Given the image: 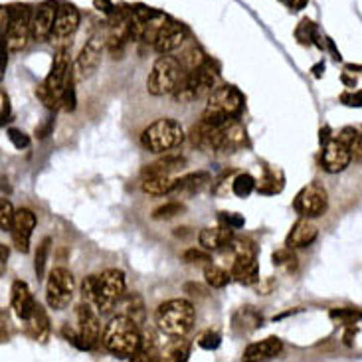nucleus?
Wrapping results in <instances>:
<instances>
[{
    "instance_id": "412c9836",
    "label": "nucleus",
    "mask_w": 362,
    "mask_h": 362,
    "mask_svg": "<svg viewBox=\"0 0 362 362\" xmlns=\"http://www.w3.org/2000/svg\"><path fill=\"white\" fill-rule=\"evenodd\" d=\"M232 226L222 224V226H210V228H204L200 234H198V242L200 245L208 250V252H216L220 247H224L226 244L232 242Z\"/></svg>"
},
{
    "instance_id": "a878e982",
    "label": "nucleus",
    "mask_w": 362,
    "mask_h": 362,
    "mask_svg": "<svg viewBox=\"0 0 362 362\" xmlns=\"http://www.w3.org/2000/svg\"><path fill=\"white\" fill-rule=\"evenodd\" d=\"M160 351H158V334L153 331V329H143V334H141V344H139V351L133 356V361L141 362H151L157 361V356H160Z\"/></svg>"
},
{
    "instance_id": "6ab92c4d",
    "label": "nucleus",
    "mask_w": 362,
    "mask_h": 362,
    "mask_svg": "<svg viewBox=\"0 0 362 362\" xmlns=\"http://www.w3.org/2000/svg\"><path fill=\"white\" fill-rule=\"evenodd\" d=\"M79 10L74 4H58V12H56V22H54V32L52 36L54 38H68L71 36L79 26Z\"/></svg>"
},
{
    "instance_id": "58836bf2",
    "label": "nucleus",
    "mask_w": 362,
    "mask_h": 362,
    "mask_svg": "<svg viewBox=\"0 0 362 362\" xmlns=\"http://www.w3.org/2000/svg\"><path fill=\"white\" fill-rule=\"evenodd\" d=\"M351 148V155L354 160L362 163V133H351V131H344V137H341Z\"/></svg>"
},
{
    "instance_id": "c03bdc74",
    "label": "nucleus",
    "mask_w": 362,
    "mask_h": 362,
    "mask_svg": "<svg viewBox=\"0 0 362 362\" xmlns=\"http://www.w3.org/2000/svg\"><path fill=\"white\" fill-rule=\"evenodd\" d=\"M295 262H297V259H295L291 247H284V250H277V252H274L275 265H285L287 269H291V267H295Z\"/></svg>"
},
{
    "instance_id": "b1692460",
    "label": "nucleus",
    "mask_w": 362,
    "mask_h": 362,
    "mask_svg": "<svg viewBox=\"0 0 362 362\" xmlns=\"http://www.w3.org/2000/svg\"><path fill=\"white\" fill-rule=\"evenodd\" d=\"M284 343L277 337H267L259 343L250 344L244 351V361H269L281 353Z\"/></svg>"
},
{
    "instance_id": "9d476101",
    "label": "nucleus",
    "mask_w": 362,
    "mask_h": 362,
    "mask_svg": "<svg viewBox=\"0 0 362 362\" xmlns=\"http://www.w3.org/2000/svg\"><path fill=\"white\" fill-rule=\"evenodd\" d=\"M107 48V34H93L91 38L86 42V46L79 52L78 59H76V78L78 79H88L95 74V69L99 68L101 59H103V52Z\"/></svg>"
},
{
    "instance_id": "dca6fc26",
    "label": "nucleus",
    "mask_w": 362,
    "mask_h": 362,
    "mask_svg": "<svg viewBox=\"0 0 362 362\" xmlns=\"http://www.w3.org/2000/svg\"><path fill=\"white\" fill-rule=\"evenodd\" d=\"M56 12H58L56 2H42L32 10V38L42 42V40L52 36L54 22H56Z\"/></svg>"
},
{
    "instance_id": "ddd939ff",
    "label": "nucleus",
    "mask_w": 362,
    "mask_h": 362,
    "mask_svg": "<svg viewBox=\"0 0 362 362\" xmlns=\"http://www.w3.org/2000/svg\"><path fill=\"white\" fill-rule=\"evenodd\" d=\"M353 155H351V148L344 143L343 139H329L325 143L323 155H321V165L327 173L337 175V173H343L344 168L351 165Z\"/></svg>"
},
{
    "instance_id": "09e8293b",
    "label": "nucleus",
    "mask_w": 362,
    "mask_h": 362,
    "mask_svg": "<svg viewBox=\"0 0 362 362\" xmlns=\"http://www.w3.org/2000/svg\"><path fill=\"white\" fill-rule=\"evenodd\" d=\"M93 6L99 10V12H103V14H107V16H111L115 10H117V6L111 2V0H93Z\"/></svg>"
},
{
    "instance_id": "a18cd8bd",
    "label": "nucleus",
    "mask_w": 362,
    "mask_h": 362,
    "mask_svg": "<svg viewBox=\"0 0 362 362\" xmlns=\"http://www.w3.org/2000/svg\"><path fill=\"white\" fill-rule=\"evenodd\" d=\"M198 346H202L206 351H214V349L220 346V334L212 333V331L200 334V337H198Z\"/></svg>"
},
{
    "instance_id": "4c0bfd02",
    "label": "nucleus",
    "mask_w": 362,
    "mask_h": 362,
    "mask_svg": "<svg viewBox=\"0 0 362 362\" xmlns=\"http://www.w3.org/2000/svg\"><path fill=\"white\" fill-rule=\"evenodd\" d=\"M36 98H38L46 107L52 109V111H56V109L62 107V99H59L54 91H49L46 83H40L38 88H36Z\"/></svg>"
},
{
    "instance_id": "f3484780",
    "label": "nucleus",
    "mask_w": 362,
    "mask_h": 362,
    "mask_svg": "<svg viewBox=\"0 0 362 362\" xmlns=\"http://www.w3.org/2000/svg\"><path fill=\"white\" fill-rule=\"evenodd\" d=\"M186 36H188V30L182 24L168 20L167 24H165V28L160 30L157 42H155V49L160 56L163 54H173V52L182 48V44L186 42Z\"/></svg>"
},
{
    "instance_id": "e433bc0d",
    "label": "nucleus",
    "mask_w": 362,
    "mask_h": 362,
    "mask_svg": "<svg viewBox=\"0 0 362 362\" xmlns=\"http://www.w3.org/2000/svg\"><path fill=\"white\" fill-rule=\"evenodd\" d=\"M182 212H185V204H180L178 200H173V202L158 206L157 210L153 212V218L155 220H170V218L182 214Z\"/></svg>"
},
{
    "instance_id": "7ed1b4c3",
    "label": "nucleus",
    "mask_w": 362,
    "mask_h": 362,
    "mask_svg": "<svg viewBox=\"0 0 362 362\" xmlns=\"http://www.w3.org/2000/svg\"><path fill=\"white\" fill-rule=\"evenodd\" d=\"M196 321L194 305L186 299H168L155 311V325L167 337H186Z\"/></svg>"
},
{
    "instance_id": "7c9ffc66",
    "label": "nucleus",
    "mask_w": 362,
    "mask_h": 362,
    "mask_svg": "<svg viewBox=\"0 0 362 362\" xmlns=\"http://www.w3.org/2000/svg\"><path fill=\"white\" fill-rule=\"evenodd\" d=\"M178 62L182 64V68H185V71H194V69H198L200 66H204L206 62V56L204 52H202V48L200 46H196V44H190L188 48H185L182 52H180V56H177Z\"/></svg>"
},
{
    "instance_id": "bb28decb",
    "label": "nucleus",
    "mask_w": 362,
    "mask_h": 362,
    "mask_svg": "<svg viewBox=\"0 0 362 362\" xmlns=\"http://www.w3.org/2000/svg\"><path fill=\"white\" fill-rule=\"evenodd\" d=\"M178 178H173L170 175L165 177H145L141 182L143 192L148 196H167L175 192Z\"/></svg>"
},
{
    "instance_id": "3c124183",
    "label": "nucleus",
    "mask_w": 362,
    "mask_h": 362,
    "mask_svg": "<svg viewBox=\"0 0 362 362\" xmlns=\"http://www.w3.org/2000/svg\"><path fill=\"white\" fill-rule=\"evenodd\" d=\"M224 222L232 228H240V226H244V218L238 214H224Z\"/></svg>"
},
{
    "instance_id": "c756f323",
    "label": "nucleus",
    "mask_w": 362,
    "mask_h": 362,
    "mask_svg": "<svg viewBox=\"0 0 362 362\" xmlns=\"http://www.w3.org/2000/svg\"><path fill=\"white\" fill-rule=\"evenodd\" d=\"M190 349H192V344L190 341H186L185 337H173V341H168L163 351V358L175 362L186 361L190 356Z\"/></svg>"
},
{
    "instance_id": "1a4fd4ad",
    "label": "nucleus",
    "mask_w": 362,
    "mask_h": 362,
    "mask_svg": "<svg viewBox=\"0 0 362 362\" xmlns=\"http://www.w3.org/2000/svg\"><path fill=\"white\" fill-rule=\"evenodd\" d=\"M8 12L10 26L8 32L2 38L10 52H20L28 46L30 38H32V8L26 4H22V6L16 4V6H8Z\"/></svg>"
},
{
    "instance_id": "cd10ccee",
    "label": "nucleus",
    "mask_w": 362,
    "mask_h": 362,
    "mask_svg": "<svg viewBox=\"0 0 362 362\" xmlns=\"http://www.w3.org/2000/svg\"><path fill=\"white\" fill-rule=\"evenodd\" d=\"M121 309L119 313L121 315H127L131 319H135L139 325H143L145 321V303H143V299H141V295L137 293H129L123 295L121 299H119V303L115 305V309Z\"/></svg>"
},
{
    "instance_id": "5701e85b",
    "label": "nucleus",
    "mask_w": 362,
    "mask_h": 362,
    "mask_svg": "<svg viewBox=\"0 0 362 362\" xmlns=\"http://www.w3.org/2000/svg\"><path fill=\"white\" fill-rule=\"evenodd\" d=\"M186 165V158L177 153H165V157H160L155 163H151L143 168V178L145 177H165V175H173L175 170L182 168Z\"/></svg>"
},
{
    "instance_id": "49530a36",
    "label": "nucleus",
    "mask_w": 362,
    "mask_h": 362,
    "mask_svg": "<svg viewBox=\"0 0 362 362\" xmlns=\"http://www.w3.org/2000/svg\"><path fill=\"white\" fill-rule=\"evenodd\" d=\"M62 107L68 109V111H74V109H76V89H74V78L69 79L68 88L64 89V93H62Z\"/></svg>"
},
{
    "instance_id": "6e6552de",
    "label": "nucleus",
    "mask_w": 362,
    "mask_h": 362,
    "mask_svg": "<svg viewBox=\"0 0 362 362\" xmlns=\"http://www.w3.org/2000/svg\"><path fill=\"white\" fill-rule=\"evenodd\" d=\"M74 293H76V279L71 272L66 267H54L46 284V301L49 309L64 311L71 303Z\"/></svg>"
},
{
    "instance_id": "393cba45",
    "label": "nucleus",
    "mask_w": 362,
    "mask_h": 362,
    "mask_svg": "<svg viewBox=\"0 0 362 362\" xmlns=\"http://www.w3.org/2000/svg\"><path fill=\"white\" fill-rule=\"evenodd\" d=\"M24 323H26V334H28L32 341L46 343V339H48L49 334V319L42 305H36L34 313L30 315V319L24 321Z\"/></svg>"
},
{
    "instance_id": "72a5a7b5",
    "label": "nucleus",
    "mask_w": 362,
    "mask_h": 362,
    "mask_svg": "<svg viewBox=\"0 0 362 362\" xmlns=\"http://www.w3.org/2000/svg\"><path fill=\"white\" fill-rule=\"evenodd\" d=\"M255 186H257L255 178L252 177V175L244 173V175H238V177L232 180V192H234L235 196H240V198H247V196L255 190Z\"/></svg>"
},
{
    "instance_id": "39448f33",
    "label": "nucleus",
    "mask_w": 362,
    "mask_h": 362,
    "mask_svg": "<svg viewBox=\"0 0 362 362\" xmlns=\"http://www.w3.org/2000/svg\"><path fill=\"white\" fill-rule=\"evenodd\" d=\"M182 141H185V129L173 117H160L153 121L141 135L143 147L155 155H165L168 151L180 147Z\"/></svg>"
},
{
    "instance_id": "a211bd4d",
    "label": "nucleus",
    "mask_w": 362,
    "mask_h": 362,
    "mask_svg": "<svg viewBox=\"0 0 362 362\" xmlns=\"http://www.w3.org/2000/svg\"><path fill=\"white\" fill-rule=\"evenodd\" d=\"M10 305L14 309V313L18 317L20 321H28L30 315L34 313L36 309V301L30 293V287L26 281H14L12 284V289H10Z\"/></svg>"
},
{
    "instance_id": "79ce46f5",
    "label": "nucleus",
    "mask_w": 362,
    "mask_h": 362,
    "mask_svg": "<svg viewBox=\"0 0 362 362\" xmlns=\"http://www.w3.org/2000/svg\"><path fill=\"white\" fill-rule=\"evenodd\" d=\"M295 38L299 40L301 44H311V40H317V28L311 20H303L299 24V28L295 30Z\"/></svg>"
},
{
    "instance_id": "37998d69",
    "label": "nucleus",
    "mask_w": 362,
    "mask_h": 362,
    "mask_svg": "<svg viewBox=\"0 0 362 362\" xmlns=\"http://www.w3.org/2000/svg\"><path fill=\"white\" fill-rule=\"evenodd\" d=\"M14 214H16V210L12 208L6 198H2V202H0V228L4 232H10L12 222H14Z\"/></svg>"
},
{
    "instance_id": "2eb2a0df",
    "label": "nucleus",
    "mask_w": 362,
    "mask_h": 362,
    "mask_svg": "<svg viewBox=\"0 0 362 362\" xmlns=\"http://www.w3.org/2000/svg\"><path fill=\"white\" fill-rule=\"evenodd\" d=\"M34 228H36V214L30 208H20V210H16L14 222H12V228H10V235H12L14 247L18 252H22V254H28L30 238H32Z\"/></svg>"
},
{
    "instance_id": "aec40b11",
    "label": "nucleus",
    "mask_w": 362,
    "mask_h": 362,
    "mask_svg": "<svg viewBox=\"0 0 362 362\" xmlns=\"http://www.w3.org/2000/svg\"><path fill=\"white\" fill-rule=\"evenodd\" d=\"M317 234H319V230H317V226L311 222V218H303V216H301V220H297L293 224V228H291V232L287 235L285 245L291 247V250L307 247V245H311L315 240H317Z\"/></svg>"
},
{
    "instance_id": "0eeeda50",
    "label": "nucleus",
    "mask_w": 362,
    "mask_h": 362,
    "mask_svg": "<svg viewBox=\"0 0 362 362\" xmlns=\"http://www.w3.org/2000/svg\"><path fill=\"white\" fill-rule=\"evenodd\" d=\"M218 83V74L210 62L200 66L194 71H185L178 88L173 93V99L177 103H192L194 99L202 98L204 93H210Z\"/></svg>"
},
{
    "instance_id": "4468645a",
    "label": "nucleus",
    "mask_w": 362,
    "mask_h": 362,
    "mask_svg": "<svg viewBox=\"0 0 362 362\" xmlns=\"http://www.w3.org/2000/svg\"><path fill=\"white\" fill-rule=\"evenodd\" d=\"M76 319H78V333L81 337L83 349H93L99 341L101 334V325H99L98 313L93 311L91 303H81L76 311Z\"/></svg>"
},
{
    "instance_id": "f704fd0d",
    "label": "nucleus",
    "mask_w": 362,
    "mask_h": 362,
    "mask_svg": "<svg viewBox=\"0 0 362 362\" xmlns=\"http://www.w3.org/2000/svg\"><path fill=\"white\" fill-rule=\"evenodd\" d=\"M234 257H257V247L247 238H232L230 242Z\"/></svg>"
},
{
    "instance_id": "8fccbe9b",
    "label": "nucleus",
    "mask_w": 362,
    "mask_h": 362,
    "mask_svg": "<svg viewBox=\"0 0 362 362\" xmlns=\"http://www.w3.org/2000/svg\"><path fill=\"white\" fill-rule=\"evenodd\" d=\"M0 115L6 121L10 117V99L6 91H0Z\"/></svg>"
},
{
    "instance_id": "ea45409f",
    "label": "nucleus",
    "mask_w": 362,
    "mask_h": 362,
    "mask_svg": "<svg viewBox=\"0 0 362 362\" xmlns=\"http://www.w3.org/2000/svg\"><path fill=\"white\" fill-rule=\"evenodd\" d=\"M331 319L343 325H354L356 321H361L362 313L356 311V309H333L331 311Z\"/></svg>"
},
{
    "instance_id": "f8f14e48",
    "label": "nucleus",
    "mask_w": 362,
    "mask_h": 362,
    "mask_svg": "<svg viewBox=\"0 0 362 362\" xmlns=\"http://www.w3.org/2000/svg\"><path fill=\"white\" fill-rule=\"evenodd\" d=\"M71 78H76V76L69 69V46H64L56 52L54 62H52V69H49L48 78L44 79V83L48 86L49 91H54L62 99V93L68 88Z\"/></svg>"
},
{
    "instance_id": "c9c22d12",
    "label": "nucleus",
    "mask_w": 362,
    "mask_h": 362,
    "mask_svg": "<svg viewBox=\"0 0 362 362\" xmlns=\"http://www.w3.org/2000/svg\"><path fill=\"white\" fill-rule=\"evenodd\" d=\"M49 247H52V240H49V238H44V240L40 242L38 250H36V257H34V269H36L38 279H42V277H44V274H46V264H48Z\"/></svg>"
},
{
    "instance_id": "4be33fe9",
    "label": "nucleus",
    "mask_w": 362,
    "mask_h": 362,
    "mask_svg": "<svg viewBox=\"0 0 362 362\" xmlns=\"http://www.w3.org/2000/svg\"><path fill=\"white\" fill-rule=\"evenodd\" d=\"M232 279L242 285H255L259 281V265L257 257H234L230 269Z\"/></svg>"
},
{
    "instance_id": "a19ab883",
    "label": "nucleus",
    "mask_w": 362,
    "mask_h": 362,
    "mask_svg": "<svg viewBox=\"0 0 362 362\" xmlns=\"http://www.w3.org/2000/svg\"><path fill=\"white\" fill-rule=\"evenodd\" d=\"M182 262L186 264H194V265H208L210 264V254H208V250H196V247H190V250H186L185 254H182Z\"/></svg>"
},
{
    "instance_id": "de8ad7c7",
    "label": "nucleus",
    "mask_w": 362,
    "mask_h": 362,
    "mask_svg": "<svg viewBox=\"0 0 362 362\" xmlns=\"http://www.w3.org/2000/svg\"><path fill=\"white\" fill-rule=\"evenodd\" d=\"M8 139L10 143L16 148H26L30 145V137L26 133H22L18 129H8Z\"/></svg>"
},
{
    "instance_id": "f03ea898",
    "label": "nucleus",
    "mask_w": 362,
    "mask_h": 362,
    "mask_svg": "<svg viewBox=\"0 0 362 362\" xmlns=\"http://www.w3.org/2000/svg\"><path fill=\"white\" fill-rule=\"evenodd\" d=\"M141 325L127 315L117 313L103 329L101 344L115 356H135L141 344Z\"/></svg>"
},
{
    "instance_id": "473e14b6",
    "label": "nucleus",
    "mask_w": 362,
    "mask_h": 362,
    "mask_svg": "<svg viewBox=\"0 0 362 362\" xmlns=\"http://www.w3.org/2000/svg\"><path fill=\"white\" fill-rule=\"evenodd\" d=\"M204 279H206V284L210 285V287H214V289H222V287H226V285L230 284L232 275L228 274L226 269H222V267H218V265L208 264L204 265Z\"/></svg>"
},
{
    "instance_id": "c85d7f7f",
    "label": "nucleus",
    "mask_w": 362,
    "mask_h": 362,
    "mask_svg": "<svg viewBox=\"0 0 362 362\" xmlns=\"http://www.w3.org/2000/svg\"><path fill=\"white\" fill-rule=\"evenodd\" d=\"M208 185H210V175L208 173H192V175H186V177L178 178L175 192L185 196H192L196 192H200Z\"/></svg>"
},
{
    "instance_id": "423d86ee",
    "label": "nucleus",
    "mask_w": 362,
    "mask_h": 362,
    "mask_svg": "<svg viewBox=\"0 0 362 362\" xmlns=\"http://www.w3.org/2000/svg\"><path fill=\"white\" fill-rule=\"evenodd\" d=\"M185 76V68L175 56L163 54L160 58L153 64V69L147 78V91L155 98L163 95H173L178 88L180 79Z\"/></svg>"
},
{
    "instance_id": "603ef678",
    "label": "nucleus",
    "mask_w": 362,
    "mask_h": 362,
    "mask_svg": "<svg viewBox=\"0 0 362 362\" xmlns=\"http://www.w3.org/2000/svg\"><path fill=\"white\" fill-rule=\"evenodd\" d=\"M307 2H309V0H289V8L301 10Z\"/></svg>"
},
{
    "instance_id": "2f4dec72",
    "label": "nucleus",
    "mask_w": 362,
    "mask_h": 362,
    "mask_svg": "<svg viewBox=\"0 0 362 362\" xmlns=\"http://www.w3.org/2000/svg\"><path fill=\"white\" fill-rule=\"evenodd\" d=\"M168 22V18L163 14V12H158L155 18H151L145 22V26H143V36L141 40L143 42H147V44H153L155 46V42H157L158 34H160V30L165 28V24Z\"/></svg>"
},
{
    "instance_id": "f257e3e1",
    "label": "nucleus",
    "mask_w": 362,
    "mask_h": 362,
    "mask_svg": "<svg viewBox=\"0 0 362 362\" xmlns=\"http://www.w3.org/2000/svg\"><path fill=\"white\" fill-rule=\"evenodd\" d=\"M83 299L95 305L99 313H111L125 295V274L121 269H105L103 274L89 275L81 285Z\"/></svg>"
},
{
    "instance_id": "9b49d317",
    "label": "nucleus",
    "mask_w": 362,
    "mask_h": 362,
    "mask_svg": "<svg viewBox=\"0 0 362 362\" xmlns=\"http://www.w3.org/2000/svg\"><path fill=\"white\" fill-rule=\"evenodd\" d=\"M295 212L303 218H319L329 208V194L321 185H307L299 190L293 202Z\"/></svg>"
},
{
    "instance_id": "20e7f679",
    "label": "nucleus",
    "mask_w": 362,
    "mask_h": 362,
    "mask_svg": "<svg viewBox=\"0 0 362 362\" xmlns=\"http://www.w3.org/2000/svg\"><path fill=\"white\" fill-rule=\"evenodd\" d=\"M244 109V95L232 86H216L202 111V119L208 125H222L230 119L238 117Z\"/></svg>"
}]
</instances>
